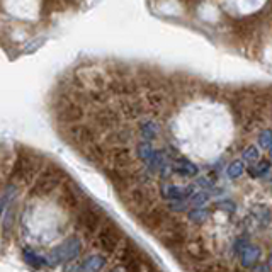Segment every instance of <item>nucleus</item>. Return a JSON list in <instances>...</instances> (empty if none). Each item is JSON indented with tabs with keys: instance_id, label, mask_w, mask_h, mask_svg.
Wrapping results in <instances>:
<instances>
[{
	"instance_id": "nucleus-1",
	"label": "nucleus",
	"mask_w": 272,
	"mask_h": 272,
	"mask_svg": "<svg viewBox=\"0 0 272 272\" xmlns=\"http://www.w3.org/2000/svg\"><path fill=\"white\" fill-rule=\"evenodd\" d=\"M65 179H67V175L60 167H56V165H53V163H46V165H43L39 174L36 175L34 182L29 187L28 194L29 197H46L51 193H55V191L63 184Z\"/></svg>"
},
{
	"instance_id": "nucleus-2",
	"label": "nucleus",
	"mask_w": 272,
	"mask_h": 272,
	"mask_svg": "<svg viewBox=\"0 0 272 272\" xmlns=\"http://www.w3.org/2000/svg\"><path fill=\"white\" fill-rule=\"evenodd\" d=\"M155 235H157L158 242L162 243L165 248L175 254L189 240V228L172 215L170 220L163 225L162 230H158Z\"/></svg>"
},
{
	"instance_id": "nucleus-3",
	"label": "nucleus",
	"mask_w": 272,
	"mask_h": 272,
	"mask_svg": "<svg viewBox=\"0 0 272 272\" xmlns=\"http://www.w3.org/2000/svg\"><path fill=\"white\" fill-rule=\"evenodd\" d=\"M106 215L97 204L94 202L85 201L82 206L78 207L77 213V226L82 230L85 237H95V233L100 228V225L104 223Z\"/></svg>"
},
{
	"instance_id": "nucleus-4",
	"label": "nucleus",
	"mask_w": 272,
	"mask_h": 272,
	"mask_svg": "<svg viewBox=\"0 0 272 272\" xmlns=\"http://www.w3.org/2000/svg\"><path fill=\"white\" fill-rule=\"evenodd\" d=\"M117 248H119L117 257H119L121 264H122V270L124 272H141L143 264L147 262L148 257L138 248V245L133 243L131 240L122 238V242L119 243V247Z\"/></svg>"
},
{
	"instance_id": "nucleus-5",
	"label": "nucleus",
	"mask_w": 272,
	"mask_h": 272,
	"mask_svg": "<svg viewBox=\"0 0 272 272\" xmlns=\"http://www.w3.org/2000/svg\"><path fill=\"white\" fill-rule=\"evenodd\" d=\"M94 238H95V245H97L104 254H113L117 250V247H119V243L122 242L124 235H122V232L117 228L116 223H113L106 218Z\"/></svg>"
},
{
	"instance_id": "nucleus-6",
	"label": "nucleus",
	"mask_w": 272,
	"mask_h": 272,
	"mask_svg": "<svg viewBox=\"0 0 272 272\" xmlns=\"http://www.w3.org/2000/svg\"><path fill=\"white\" fill-rule=\"evenodd\" d=\"M80 254H82V240L78 237H70L53 250L51 259H48V262H50V265L53 264L56 265L61 262H72V260H75Z\"/></svg>"
},
{
	"instance_id": "nucleus-7",
	"label": "nucleus",
	"mask_w": 272,
	"mask_h": 272,
	"mask_svg": "<svg viewBox=\"0 0 272 272\" xmlns=\"http://www.w3.org/2000/svg\"><path fill=\"white\" fill-rule=\"evenodd\" d=\"M170 213L167 211V207L165 206H160V204H153L150 210L145 211L140 218H136L138 221H140V225L143 228H147L148 232H153L157 233L158 230H162L163 225L170 220Z\"/></svg>"
},
{
	"instance_id": "nucleus-8",
	"label": "nucleus",
	"mask_w": 272,
	"mask_h": 272,
	"mask_svg": "<svg viewBox=\"0 0 272 272\" xmlns=\"http://www.w3.org/2000/svg\"><path fill=\"white\" fill-rule=\"evenodd\" d=\"M177 252H180V255H184V257L187 259V262H193V264H201V262L210 260V250L206 248L202 238H191L189 237L187 242H185Z\"/></svg>"
},
{
	"instance_id": "nucleus-9",
	"label": "nucleus",
	"mask_w": 272,
	"mask_h": 272,
	"mask_svg": "<svg viewBox=\"0 0 272 272\" xmlns=\"http://www.w3.org/2000/svg\"><path fill=\"white\" fill-rule=\"evenodd\" d=\"M197 191L196 184H189V185H177V184H170L167 180H163L162 185H160V196H162L163 201L167 202H180V201H187L191 196Z\"/></svg>"
},
{
	"instance_id": "nucleus-10",
	"label": "nucleus",
	"mask_w": 272,
	"mask_h": 272,
	"mask_svg": "<svg viewBox=\"0 0 272 272\" xmlns=\"http://www.w3.org/2000/svg\"><path fill=\"white\" fill-rule=\"evenodd\" d=\"M58 202L65 210H78L85 202V199L75 184H65L60 191V196H58Z\"/></svg>"
},
{
	"instance_id": "nucleus-11",
	"label": "nucleus",
	"mask_w": 272,
	"mask_h": 272,
	"mask_svg": "<svg viewBox=\"0 0 272 272\" xmlns=\"http://www.w3.org/2000/svg\"><path fill=\"white\" fill-rule=\"evenodd\" d=\"M160 133H162V128L152 117H145V119L138 121V136H140L141 141L153 143L160 138Z\"/></svg>"
},
{
	"instance_id": "nucleus-12",
	"label": "nucleus",
	"mask_w": 272,
	"mask_h": 272,
	"mask_svg": "<svg viewBox=\"0 0 272 272\" xmlns=\"http://www.w3.org/2000/svg\"><path fill=\"white\" fill-rule=\"evenodd\" d=\"M238 257H240V264H242V267L250 269L252 265H255L260 259H262V250H260V247H257V245L248 243Z\"/></svg>"
},
{
	"instance_id": "nucleus-13",
	"label": "nucleus",
	"mask_w": 272,
	"mask_h": 272,
	"mask_svg": "<svg viewBox=\"0 0 272 272\" xmlns=\"http://www.w3.org/2000/svg\"><path fill=\"white\" fill-rule=\"evenodd\" d=\"M170 167H172V172L180 175V177H196L199 174L197 165L187 158H175V162L170 163Z\"/></svg>"
},
{
	"instance_id": "nucleus-14",
	"label": "nucleus",
	"mask_w": 272,
	"mask_h": 272,
	"mask_svg": "<svg viewBox=\"0 0 272 272\" xmlns=\"http://www.w3.org/2000/svg\"><path fill=\"white\" fill-rule=\"evenodd\" d=\"M23 259H24V262L29 265V267H33L36 270L50 267V262H48V259L45 257V255L38 254L34 248H31V247L23 248Z\"/></svg>"
},
{
	"instance_id": "nucleus-15",
	"label": "nucleus",
	"mask_w": 272,
	"mask_h": 272,
	"mask_svg": "<svg viewBox=\"0 0 272 272\" xmlns=\"http://www.w3.org/2000/svg\"><path fill=\"white\" fill-rule=\"evenodd\" d=\"M102 267H106V257L100 254H94V255H89L78 265V272H99Z\"/></svg>"
},
{
	"instance_id": "nucleus-16",
	"label": "nucleus",
	"mask_w": 272,
	"mask_h": 272,
	"mask_svg": "<svg viewBox=\"0 0 272 272\" xmlns=\"http://www.w3.org/2000/svg\"><path fill=\"white\" fill-rule=\"evenodd\" d=\"M211 211L204 206H196V207H189L187 210V220L193 223V225H204V223L210 220Z\"/></svg>"
},
{
	"instance_id": "nucleus-17",
	"label": "nucleus",
	"mask_w": 272,
	"mask_h": 272,
	"mask_svg": "<svg viewBox=\"0 0 272 272\" xmlns=\"http://www.w3.org/2000/svg\"><path fill=\"white\" fill-rule=\"evenodd\" d=\"M247 174L252 179H267L270 174L269 160H259L257 165H250V167L247 169Z\"/></svg>"
},
{
	"instance_id": "nucleus-18",
	"label": "nucleus",
	"mask_w": 272,
	"mask_h": 272,
	"mask_svg": "<svg viewBox=\"0 0 272 272\" xmlns=\"http://www.w3.org/2000/svg\"><path fill=\"white\" fill-rule=\"evenodd\" d=\"M252 218H255V221L259 225H264V228L269 226V220H270V211L267 206H259L252 211Z\"/></svg>"
},
{
	"instance_id": "nucleus-19",
	"label": "nucleus",
	"mask_w": 272,
	"mask_h": 272,
	"mask_svg": "<svg viewBox=\"0 0 272 272\" xmlns=\"http://www.w3.org/2000/svg\"><path fill=\"white\" fill-rule=\"evenodd\" d=\"M207 201H210V193L207 191H196L185 202H187V206L196 207V206H204Z\"/></svg>"
},
{
	"instance_id": "nucleus-20",
	"label": "nucleus",
	"mask_w": 272,
	"mask_h": 272,
	"mask_svg": "<svg viewBox=\"0 0 272 272\" xmlns=\"http://www.w3.org/2000/svg\"><path fill=\"white\" fill-rule=\"evenodd\" d=\"M245 174V165L242 160H235V162H232L230 165H228V169H226V175L230 179H240L242 175Z\"/></svg>"
},
{
	"instance_id": "nucleus-21",
	"label": "nucleus",
	"mask_w": 272,
	"mask_h": 272,
	"mask_svg": "<svg viewBox=\"0 0 272 272\" xmlns=\"http://www.w3.org/2000/svg\"><path fill=\"white\" fill-rule=\"evenodd\" d=\"M242 158L245 160V162H248V163L259 162V160H260V152H259V148L255 147V145L247 147V148H245V150L242 152Z\"/></svg>"
},
{
	"instance_id": "nucleus-22",
	"label": "nucleus",
	"mask_w": 272,
	"mask_h": 272,
	"mask_svg": "<svg viewBox=\"0 0 272 272\" xmlns=\"http://www.w3.org/2000/svg\"><path fill=\"white\" fill-rule=\"evenodd\" d=\"M215 206L223 213H235L237 211V202H235L233 199H221V201H218Z\"/></svg>"
},
{
	"instance_id": "nucleus-23",
	"label": "nucleus",
	"mask_w": 272,
	"mask_h": 272,
	"mask_svg": "<svg viewBox=\"0 0 272 272\" xmlns=\"http://www.w3.org/2000/svg\"><path fill=\"white\" fill-rule=\"evenodd\" d=\"M167 211L170 213V215H179V213H184L187 211V202L185 201H180V202H167Z\"/></svg>"
},
{
	"instance_id": "nucleus-24",
	"label": "nucleus",
	"mask_w": 272,
	"mask_h": 272,
	"mask_svg": "<svg viewBox=\"0 0 272 272\" xmlns=\"http://www.w3.org/2000/svg\"><path fill=\"white\" fill-rule=\"evenodd\" d=\"M248 243H250V240H248L247 235H242V237H238V238L233 242V247H232V248H233V254H235V255H240V254L243 252V248L247 247Z\"/></svg>"
},
{
	"instance_id": "nucleus-25",
	"label": "nucleus",
	"mask_w": 272,
	"mask_h": 272,
	"mask_svg": "<svg viewBox=\"0 0 272 272\" xmlns=\"http://www.w3.org/2000/svg\"><path fill=\"white\" fill-rule=\"evenodd\" d=\"M270 143H272V140H270V130H262V131L259 133V145H260V148H262V150H269Z\"/></svg>"
},
{
	"instance_id": "nucleus-26",
	"label": "nucleus",
	"mask_w": 272,
	"mask_h": 272,
	"mask_svg": "<svg viewBox=\"0 0 272 272\" xmlns=\"http://www.w3.org/2000/svg\"><path fill=\"white\" fill-rule=\"evenodd\" d=\"M12 220H14V210L12 207H9L7 216H5V220H4V233L5 235H7L10 232V228H12Z\"/></svg>"
},
{
	"instance_id": "nucleus-27",
	"label": "nucleus",
	"mask_w": 272,
	"mask_h": 272,
	"mask_svg": "<svg viewBox=\"0 0 272 272\" xmlns=\"http://www.w3.org/2000/svg\"><path fill=\"white\" fill-rule=\"evenodd\" d=\"M252 272H270V265H269V260H264V262H259L255 264V265H252Z\"/></svg>"
},
{
	"instance_id": "nucleus-28",
	"label": "nucleus",
	"mask_w": 272,
	"mask_h": 272,
	"mask_svg": "<svg viewBox=\"0 0 272 272\" xmlns=\"http://www.w3.org/2000/svg\"><path fill=\"white\" fill-rule=\"evenodd\" d=\"M196 185H199V187H202V191H207V193H210V191L213 189V182L207 177H199L196 180Z\"/></svg>"
},
{
	"instance_id": "nucleus-29",
	"label": "nucleus",
	"mask_w": 272,
	"mask_h": 272,
	"mask_svg": "<svg viewBox=\"0 0 272 272\" xmlns=\"http://www.w3.org/2000/svg\"><path fill=\"white\" fill-rule=\"evenodd\" d=\"M109 272H122V270L121 269H111Z\"/></svg>"
},
{
	"instance_id": "nucleus-30",
	"label": "nucleus",
	"mask_w": 272,
	"mask_h": 272,
	"mask_svg": "<svg viewBox=\"0 0 272 272\" xmlns=\"http://www.w3.org/2000/svg\"><path fill=\"white\" fill-rule=\"evenodd\" d=\"M2 210H4V206H2V202H0V215H2Z\"/></svg>"
},
{
	"instance_id": "nucleus-31",
	"label": "nucleus",
	"mask_w": 272,
	"mask_h": 272,
	"mask_svg": "<svg viewBox=\"0 0 272 272\" xmlns=\"http://www.w3.org/2000/svg\"><path fill=\"white\" fill-rule=\"evenodd\" d=\"M232 272H243V270H240V269H235V270H232Z\"/></svg>"
}]
</instances>
